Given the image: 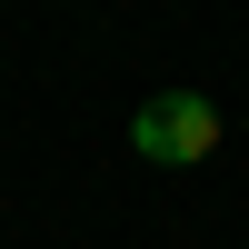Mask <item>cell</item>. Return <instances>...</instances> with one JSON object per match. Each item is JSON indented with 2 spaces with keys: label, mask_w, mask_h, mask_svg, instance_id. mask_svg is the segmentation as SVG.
I'll return each instance as SVG.
<instances>
[{
  "label": "cell",
  "mask_w": 249,
  "mask_h": 249,
  "mask_svg": "<svg viewBox=\"0 0 249 249\" xmlns=\"http://www.w3.org/2000/svg\"><path fill=\"white\" fill-rule=\"evenodd\" d=\"M130 150H140V160H160V170H190V160H210V150H219V110H210L199 90H160V100H140Z\"/></svg>",
  "instance_id": "1"
}]
</instances>
